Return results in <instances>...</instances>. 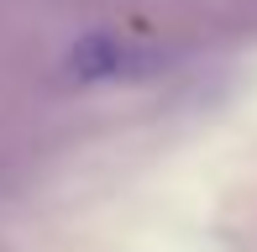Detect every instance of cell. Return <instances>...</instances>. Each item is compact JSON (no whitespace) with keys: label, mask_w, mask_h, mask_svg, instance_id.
<instances>
[{"label":"cell","mask_w":257,"mask_h":252,"mask_svg":"<svg viewBox=\"0 0 257 252\" xmlns=\"http://www.w3.org/2000/svg\"><path fill=\"white\" fill-rule=\"evenodd\" d=\"M121 63H126V53H121V42H115V37H84V42L74 48V58H68V74L84 79V84H95V79L121 74Z\"/></svg>","instance_id":"6da1fadb"}]
</instances>
